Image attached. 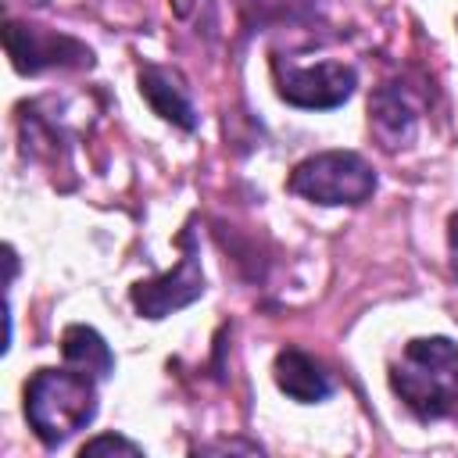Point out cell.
I'll use <instances>...</instances> for the list:
<instances>
[{"mask_svg":"<svg viewBox=\"0 0 458 458\" xmlns=\"http://www.w3.org/2000/svg\"><path fill=\"white\" fill-rule=\"evenodd\" d=\"M390 386L422 422L458 419V344L447 336H419L404 344L390 369Z\"/></svg>","mask_w":458,"mask_h":458,"instance_id":"6da1fadb","label":"cell"},{"mask_svg":"<svg viewBox=\"0 0 458 458\" xmlns=\"http://www.w3.org/2000/svg\"><path fill=\"white\" fill-rule=\"evenodd\" d=\"M97 415V376L82 369H39L25 383V419L32 433L57 447L72 433L86 429Z\"/></svg>","mask_w":458,"mask_h":458,"instance_id":"7a4b0ae2","label":"cell"},{"mask_svg":"<svg viewBox=\"0 0 458 458\" xmlns=\"http://www.w3.org/2000/svg\"><path fill=\"white\" fill-rule=\"evenodd\" d=\"M290 193L311 200V204H365L376 193V172L372 165L354 150H322L304 157L290 179Z\"/></svg>","mask_w":458,"mask_h":458,"instance_id":"3957f363","label":"cell"},{"mask_svg":"<svg viewBox=\"0 0 458 458\" xmlns=\"http://www.w3.org/2000/svg\"><path fill=\"white\" fill-rule=\"evenodd\" d=\"M272 75H276L279 97L293 107H304V111L340 107L358 86V72L344 61H318L311 68H301V64H290V61L276 57Z\"/></svg>","mask_w":458,"mask_h":458,"instance_id":"277c9868","label":"cell"},{"mask_svg":"<svg viewBox=\"0 0 458 458\" xmlns=\"http://www.w3.org/2000/svg\"><path fill=\"white\" fill-rule=\"evenodd\" d=\"M4 47H7L14 72L21 75H39L47 68H89L93 64V50L86 43H79L75 36L54 32V29H39V25L7 21Z\"/></svg>","mask_w":458,"mask_h":458,"instance_id":"5b68a950","label":"cell"},{"mask_svg":"<svg viewBox=\"0 0 458 458\" xmlns=\"http://www.w3.org/2000/svg\"><path fill=\"white\" fill-rule=\"evenodd\" d=\"M179 243H182V258H179V265L172 272H165L157 279H143V283H136L129 290L132 308L143 318H165V315L193 304L204 293V272H200V254H197L193 233L182 229Z\"/></svg>","mask_w":458,"mask_h":458,"instance_id":"8992f818","label":"cell"},{"mask_svg":"<svg viewBox=\"0 0 458 458\" xmlns=\"http://www.w3.org/2000/svg\"><path fill=\"white\" fill-rule=\"evenodd\" d=\"M419 104L401 82H386L369 97V125L383 147H404L415 136Z\"/></svg>","mask_w":458,"mask_h":458,"instance_id":"52a82bcc","label":"cell"},{"mask_svg":"<svg viewBox=\"0 0 458 458\" xmlns=\"http://www.w3.org/2000/svg\"><path fill=\"white\" fill-rule=\"evenodd\" d=\"M272 376H276V386L293 397L297 404H318L333 394V379L329 372L304 351L297 347H286L276 354V365H272Z\"/></svg>","mask_w":458,"mask_h":458,"instance_id":"ba28073f","label":"cell"},{"mask_svg":"<svg viewBox=\"0 0 458 458\" xmlns=\"http://www.w3.org/2000/svg\"><path fill=\"white\" fill-rule=\"evenodd\" d=\"M140 93L143 100L154 107V114H161L165 122L193 132L197 129V111H193V100L186 93V86L179 82V75H172L168 68H157V64H143L140 68Z\"/></svg>","mask_w":458,"mask_h":458,"instance_id":"9c48e42d","label":"cell"},{"mask_svg":"<svg viewBox=\"0 0 458 458\" xmlns=\"http://www.w3.org/2000/svg\"><path fill=\"white\" fill-rule=\"evenodd\" d=\"M61 354L68 365H75L97 379H107L114 372V354L93 326H68L61 336Z\"/></svg>","mask_w":458,"mask_h":458,"instance_id":"30bf717a","label":"cell"},{"mask_svg":"<svg viewBox=\"0 0 458 458\" xmlns=\"http://www.w3.org/2000/svg\"><path fill=\"white\" fill-rule=\"evenodd\" d=\"M86 454H143V447L118 433H104V437H93L89 444H82V458Z\"/></svg>","mask_w":458,"mask_h":458,"instance_id":"8fae6325","label":"cell"},{"mask_svg":"<svg viewBox=\"0 0 458 458\" xmlns=\"http://www.w3.org/2000/svg\"><path fill=\"white\" fill-rule=\"evenodd\" d=\"M447 247H451V272L458 276V211L447 222Z\"/></svg>","mask_w":458,"mask_h":458,"instance_id":"7c38bea8","label":"cell"}]
</instances>
